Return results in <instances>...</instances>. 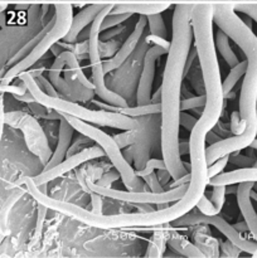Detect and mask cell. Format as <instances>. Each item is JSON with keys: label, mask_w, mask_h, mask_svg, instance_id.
Returning a JSON list of instances; mask_svg holds the SVG:
<instances>
[{"label": "cell", "mask_w": 257, "mask_h": 258, "mask_svg": "<svg viewBox=\"0 0 257 258\" xmlns=\"http://www.w3.org/2000/svg\"><path fill=\"white\" fill-rule=\"evenodd\" d=\"M171 3H159V4H115L111 14H122V13H130V14L140 15H151L163 13L168 9Z\"/></svg>", "instance_id": "19"}, {"label": "cell", "mask_w": 257, "mask_h": 258, "mask_svg": "<svg viewBox=\"0 0 257 258\" xmlns=\"http://www.w3.org/2000/svg\"><path fill=\"white\" fill-rule=\"evenodd\" d=\"M214 43H216L217 50L221 53V55L223 57V59L226 60V63L229 66V67L232 68L234 67V66L238 64L239 63L238 58H237L236 53L232 50L231 45H229V37L224 30L219 29L218 32H217Z\"/></svg>", "instance_id": "21"}, {"label": "cell", "mask_w": 257, "mask_h": 258, "mask_svg": "<svg viewBox=\"0 0 257 258\" xmlns=\"http://www.w3.org/2000/svg\"><path fill=\"white\" fill-rule=\"evenodd\" d=\"M102 174V168L96 171H91V175H87L86 178L78 176L80 184L82 185V189L86 193H95L101 194L106 198L115 199V201L125 202V203L139 204V203H150V204H165L171 203V202H178L185 196L188 191L189 184L176 186V188L170 189L168 191H161V193H154V191H122L116 190V189L110 188V186H100L97 183L93 181V179H97L96 176H101Z\"/></svg>", "instance_id": "7"}, {"label": "cell", "mask_w": 257, "mask_h": 258, "mask_svg": "<svg viewBox=\"0 0 257 258\" xmlns=\"http://www.w3.org/2000/svg\"><path fill=\"white\" fill-rule=\"evenodd\" d=\"M252 188H253V181L239 183L238 188H237V203H238L239 211H241L244 221L248 224L249 232L257 242V213L251 202Z\"/></svg>", "instance_id": "14"}, {"label": "cell", "mask_w": 257, "mask_h": 258, "mask_svg": "<svg viewBox=\"0 0 257 258\" xmlns=\"http://www.w3.org/2000/svg\"><path fill=\"white\" fill-rule=\"evenodd\" d=\"M136 131L138 130H128L126 131L125 134H121V135H116L115 136V140L116 143L118 144V146L120 148H123V146L126 145H130V144L135 143L136 141Z\"/></svg>", "instance_id": "37"}, {"label": "cell", "mask_w": 257, "mask_h": 258, "mask_svg": "<svg viewBox=\"0 0 257 258\" xmlns=\"http://www.w3.org/2000/svg\"><path fill=\"white\" fill-rule=\"evenodd\" d=\"M143 179L145 180V183L149 185V189H150L151 191H154V193H161V191H164L163 185H161L160 180H159V178H158V174H155L154 171L151 174H149V175H146L145 178H143Z\"/></svg>", "instance_id": "38"}, {"label": "cell", "mask_w": 257, "mask_h": 258, "mask_svg": "<svg viewBox=\"0 0 257 258\" xmlns=\"http://www.w3.org/2000/svg\"><path fill=\"white\" fill-rule=\"evenodd\" d=\"M249 146H251V148L252 149H253V150H256L257 151V139H254V140L253 141H252V143H251V145H249ZM254 168H257V160H256V163H254Z\"/></svg>", "instance_id": "57"}, {"label": "cell", "mask_w": 257, "mask_h": 258, "mask_svg": "<svg viewBox=\"0 0 257 258\" xmlns=\"http://www.w3.org/2000/svg\"><path fill=\"white\" fill-rule=\"evenodd\" d=\"M62 115L67 118L68 122L75 127L76 131L88 136L91 140L95 141L96 144H98V145L105 150L106 155L110 159L113 168L121 174L122 183L123 185L127 188V190L148 191L149 185L148 184H144L141 178H139V176L136 175V171H134V169L131 168L128 161L126 160V158L122 155V153H121V148L118 146V144L116 143L115 138H111V136H108L106 133L101 131L100 128L93 127L90 122H86V121L81 120V118L67 115V113H62Z\"/></svg>", "instance_id": "5"}, {"label": "cell", "mask_w": 257, "mask_h": 258, "mask_svg": "<svg viewBox=\"0 0 257 258\" xmlns=\"http://www.w3.org/2000/svg\"><path fill=\"white\" fill-rule=\"evenodd\" d=\"M18 77L22 80L27 85L28 90L30 91L37 102L40 105L45 106L47 108H50L53 111H58V112L67 113V115L75 116V117L81 118V120L86 121V122L95 123L98 126H106V127H113L120 128V130H139L140 128V123L138 120L130 117V116L122 115V113L113 112V111H95L88 110V108L82 107V106L77 105L75 101L66 100L63 97H52V96L47 95L45 91L38 85L37 80L34 76L30 72H23L20 73Z\"/></svg>", "instance_id": "4"}, {"label": "cell", "mask_w": 257, "mask_h": 258, "mask_svg": "<svg viewBox=\"0 0 257 258\" xmlns=\"http://www.w3.org/2000/svg\"><path fill=\"white\" fill-rule=\"evenodd\" d=\"M234 10L236 12L244 13L246 15H248L249 18L254 20L257 23V4H238L234 5Z\"/></svg>", "instance_id": "41"}, {"label": "cell", "mask_w": 257, "mask_h": 258, "mask_svg": "<svg viewBox=\"0 0 257 258\" xmlns=\"http://www.w3.org/2000/svg\"><path fill=\"white\" fill-rule=\"evenodd\" d=\"M118 178H121V174L115 169V170L108 171L107 174H105L103 176H101V179L97 181V184L100 186H111V184H112L113 181L117 180Z\"/></svg>", "instance_id": "43"}, {"label": "cell", "mask_w": 257, "mask_h": 258, "mask_svg": "<svg viewBox=\"0 0 257 258\" xmlns=\"http://www.w3.org/2000/svg\"><path fill=\"white\" fill-rule=\"evenodd\" d=\"M207 140H208L211 144H214L213 141L214 140L219 141V139H218V136H216V135H214V134H211V135H209V138H207Z\"/></svg>", "instance_id": "56"}, {"label": "cell", "mask_w": 257, "mask_h": 258, "mask_svg": "<svg viewBox=\"0 0 257 258\" xmlns=\"http://www.w3.org/2000/svg\"><path fill=\"white\" fill-rule=\"evenodd\" d=\"M246 130V122L241 117L239 111H234L231 115V131L234 135H241Z\"/></svg>", "instance_id": "34"}, {"label": "cell", "mask_w": 257, "mask_h": 258, "mask_svg": "<svg viewBox=\"0 0 257 258\" xmlns=\"http://www.w3.org/2000/svg\"><path fill=\"white\" fill-rule=\"evenodd\" d=\"M197 208L199 209V212H201V213L206 214V216H217V214H219V211L216 208V206L213 204V202L209 201V199L207 198L204 194H203V197L199 199L198 203H197Z\"/></svg>", "instance_id": "33"}, {"label": "cell", "mask_w": 257, "mask_h": 258, "mask_svg": "<svg viewBox=\"0 0 257 258\" xmlns=\"http://www.w3.org/2000/svg\"><path fill=\"white\" fill-rule=\"evenodd\" d=\"M197 122H198V120H197L194 116H190L188 115V113L184 112V111H181L180 116H179V123H180V126H183L186 131L190 133L194 128V126L197 125Z\"/></svg>", "instance_id": "40"}, {"label": "cell", "mask_w": 257, "mask_h": 258, "mask_svg": "<svg viewBox=\"0 0 257 258\" xmlns=\"http://www.w3.org/2000/svg\"><path fill=\"white\" fill-rule=\"evenodd\" d=\"M252 256H253V257H257V251H256V252H254V253H253V254H252Z\"/></svg>", "instance_id": "59"}, {"label": "cell", "mask_w": 257, "mask_h": 258, "mask_svg": "<svg viewBox=\"0 0 257 258\" xmlns=\"http://www.w3.org/2000/svg\"><path fill=\"white\" fill-rule=\"evenodd\" d=\"M247 66H248V60H242V62H239L237 66L232 67L231 72L228 73V76L226 77V80L222 82L224 97H226L229 92H232V90H233V87L236 86V83L239 81V78H241L242 76L246 73Z\"/></svg>", "instance_id": "24"}, {"label": "cell", "mask_w": 257, "mask_h": 258, "mask_svg": "<svg viewBox=\"0 0 257 258\" xmlns=\"http://www.w3.org/2000/svg\"><path fill=\"white\" fill-rule=\"evenodd\" d=\"M244 181H253L257 183V168H241L237 170L228 171V173H221L214 178L209 179L208 184L212 186L216 185H233L237 183H244Z\"/></svg>", "instance_id": "17"}, {"label": "cell", "mask_w": 257, "mask_h": 258, "mask_svg": "<svg viewBox=\"0 0 257 258\" xmlns=\"http://www.w3.org/2000/svg\"><path fill=\"white\" fill-rule=\"evenodd\" d=\"M126 28H127V27H126V25H122V24H118V25H116V27L110 28V29H107V30H105V32H103V34L101 35L100 39L102 40V42H106V40H111L112 38L117 37V35H120L121 33L125 32Z\"/></svg>", "instance_id": "42"}, {"label": "cell", "mask_w": 257, "mask_h": 258, "mask_svg": "<svg viewBox=\"0 0 257 258\" xmlns=\"http://www.w3.org/2000/svg\"><path fill=\"white\" fill-rule=\"evenodd\" d=\"M196 55H198V52H197V48H194L193 52H189V55H188V59H186V64H185V75L189 72V70H190L191 67V63H193L194 58H196Z\"/></svg>", "instance_id": "50"}, {"label": "cell", "mask_w": 257, "mask_h": 258, "mask_svg": "<svg viewBox=\"0 0 257 258\" xmlns=\"http://www.w3.org/2000/svg\"><path fill=\"white\" fill-rule=\"evenodd\" d=\"M60 113V112H59ZM59 122V138H58L57 148H55V151L53 153L52 158L44 165V170H48L50 168H54L55 165L62 163L65 160V158L67 156L68 149H70L71 143H72L73 139V133H75V127L68 122L67 118L62 115V118H60Z\"/></svg>", "instance_id": "15"}, {"label": "cell", "mask_w": 257, "mask_h": 258, "mask_svg": "<svg viewBox=\"0 0 257 258\" xmlns=\"http://www.w3.org/2000/svg\"><path fill=\"white\" fill-rule=\"evenodd\" d=\"M107 4H90L88 7L83 8L78 14H76L73 17L72 27H71L70 32L67 33L63 39L67 43H76L78 40V35L80 33L87 27L88 24L95 20V18L97 17L98 13L103 9Z\"/></svg>", "instance_id": "16"}, {"label": "cell", "mask_w": 257, "mask_h": 258, "mask_svg": "<svg viewBox=\"0 0 257 258\" xmlns=\"http://www.w3.org/2000/svg\"><path fill=\"white\" fill-rule=\"evenodd\" d=\"M146 24H148V17H146V15H141V17L139 18L134 30L131 32V34L128 35L127 39L123 42V44L121 45V48L117 50V53H116L111 59L106 60V62L103 63V70H105V73H108L111 72V71L116 70V68L121 67V66L126 62V59L130 57L131 53L135 50L136 45H138L139 42H140L144 30H145Z\"/></svg>", "instance_id": "13"}, {"label": "cell", "mask_w": 257, "mask_h": 258, "mask_svg": "<svg viewBox=\"0 0 257 258\" xmlns=\"http://www.w3.org/2000/svg\"><path fill=\"white\" fill-rule=\"evenodd\" d=\"M207 103V95H199L196 97H189L180 102V111L194 110V108H204Z\"/></svg>", "instance_id": "29"}, {"label": "cell", "mask_w": 257, "mask_h": 258, "mask_svg": "<svg viewBox=\"0 0 257 258\" xmlns=\"http://www.w3.org/2000/svg\"><path fill=\"white\" fill-rule=\"evenodd\" d=\"M115 4H107L91 23V32L90 38H88V58L91 62V70H92V80L95 85V93L101 101L110 105L117 106V107H127V102L125 98L118 93L111 91L107 88L105 82V70H103V63L101 62V53H100V33L101 24L106 15L111 13Z\"/></svg>", "instance_id": "8"}, {"label": "cell", "mask_w": 257, "mask_h": 258, "mask_svg": "<svg viewBox=\"0 0 257 258\" xmlns=\"http://www.w3.org/2000/svg\"><path fill=\"white\" fill-rule=\"evenodd\" d=\"M214 24L224 30L246 54L248 66L244 73L239 96V113L246 122V130L241 135L223 139L211 144L206 150L208 165L224 155L248 148L257 136V37L251 28L237 15L234 5H214Z\"/></svg>", "instance_id": "3"}, {"label": "cell", "mask_w": 257, "mask_h": 258, "mask_svg": "<svg viewBox=\"0 0 257 258\" xmlns=\"http://www.w3.org/2000/svg\"><path fill=\"white\" fill-rule=\"evenodd\" d=\"M213 188L214 189L212 191V202L216 206V208L221 212L224 206V202H226L227 185H216Z\"/></svg>", "instance_id": "31"}, {"label": "cell", "mask_w": 257, "mask_h": 258, "mask_svg": "<svg viewBox=\"0 0 257 258\" xmlns=\"http://www.w3.org/2000/svg\"><path fill=\"white\" fill-rule=\"evenodd\" d=\"M190 179H191L190 173H188L186 175L181 176V178L175 179V181H174V183H171L170 185H169V188L173 189V188H176V186L184 185V184H189V183H190Z\"/></svg>", "instance_id": "49"}, {"label": "cell", "mask_w": 257, "mask_h": 258, "mask_svg": "<svg viewBox=\"0 0 257 258\" xmlns=\"http://www.w3.org/2000/svg\"><path fill=\"white\" fill-rule=\"evenodd\" d=\"M131 15L133 14H130V13H122V14H111L110 13L108 15H106L102 24H101V32H105V30L110 29V28L116 27L118 24H122Z\"/></svg>", "instance_id": "27"}, {"label": "cell", "mask_w": 257, "mask_h": 258, "mask_svg": "<svg viewBox=\"0 0 257 258\" xmlns=\"http://www.w3.org/2000/svg\"><path fill=\"white\" fill-rule=\"evenodd\" d=\"M54 23H55V14H54V17H53L52 19H50L49 22L44 25V28H43V29H40L39 32H38L37 34L32 38V39L28 40V42L25 43V45H23V47L20 48V49L18 50V52L15 53V54L13 55L9 60H8L7 66H10V67H12V66H14L15 63H18L19 60H22L23 58L27 57V55L29 54V53L32 52L35 47H37V44L40 42V40H42V38L44 37V35L47 34L50 29H52L53 25H54Z\"/></svg>", "instance_id": "20"}, {"label": "cell", "mask_w": 257, "mask_h": 258, "mask_svg": "<svg viewBox=\"0 0 257 258\" xmlns=\"http://www.w3.org/2000/svg\"><path fill=\"white\" fill-rule=\"evenodd\" d=\"M169 50L160 45L154 44V47L149 48L144 57V67L139 80L138 92H136V101L138 105H146L151 103V90H153L154 77H155V63L163 54H168Z\"/></svg>", "instance_id": "12"}, {"label": "cell", "mask_w": 257, "mask_h": 258, "mask_svg": "<svg viewBox=\"0 0 257 258\" xmlns=\"http://www.w3.org/2000/svg\"><path fill=\"white\" fill-rule=\"evenodd\" d=\"M229 156H231V154H229V155H224L223 158L218 159L216 163H213L212 165H209L208 179L214 178V176H217L218 174L222 173V170H223V169L227 166V164L229 163Z\"/></svg>", "instance_id": "35"}, {"label": "cell", "mask_w": 257, "mask_h": 258, "mask_svg": "<svg viewBox=\"0 0 257 258\" xmlns=\"http://www.w3.org/2000/svg\"><path fill=\"white\" fill-rule=\"evenodd\" d=\"M54 12L55 23L52 29L42 38V40L38 43L37 47L27 57L23 58L18 63H15L14 66H12L7 71L4 77L2 78V85H8V83H10V81L18 77L20 73L25 72L30 67H33L52 48V45H54L55 43H58L60 39H63L67 35L71 27H72L73 17H75L73 15L72 4H55Z\"/></svg>", "instance_id": "6"}, {"label": "cell", "mask_w": 257, "mask_h": 258, "mask_svg": "<svg viewBox=\"0 0 257 258\" xmlns=\"http://www.w3.org/2000/svg\"><path fill=\"white\" fill-rule=\"evenodd\" d=\"M145 40L148 43L151 40V43H153V44L160 45V47L165 48V49H168V50H169V48H170V44H171V42L166 40L165 38L158 37V35H153V34H150V35H149V37H146Z\"/></svg>", "instance_id": "47"}, {"label": "cell", "mask_w": 257, "mask_h": 258, "mask_svg": "<svg viewBox=\"0 0 257 258\" xmlns=\"http://www.w3.org/2000/svg\"><path fill=\"white\" fill-rule=\"evenodd\" d=\"M106 155L105 150L101 148L100 145H95L91 146V148L83 149V150L78 151L77 154H73V155L67 156L66 160H63L62 163L55 165L54 168H50L48 170H43L42 173L38 174V175L33 176V180L34 183L37 184L38 186L42 185V184H48L49 181L54 180L55 178H59L62 176L63 174L68 173L72 169L77 168L78 165L81 164L86 163L88 160H92V159H97V158H103Z\"/></svg>", "instance_id": "11"}, {"label": "cell", "mask_w": 257, "mask_h": 258, "mask_svg": "<svg viewBox=\"0 0 257 258\" xmlns=\"http://www.w3.org/2000/svg\"><path fill=\"white\" fill-rule=\"evenodd\" d=\"M3 125H8L10 127L19 128L24 135L25 144L30 153L34 154L43 165L48 163L52 158V150L48 144L47 136L43 131L34 116H30L23 111H10L3 113Z\"/></svg>", "instance_id": "9"}, {"label": "cell", "mask_w": 257, "mask_h": 258, "mask_svg": "<svg viewBox=\"0 0 257 258\" xmlns=\"http://www.w3.org/2000/svg\"><path fill=\"white\" fill-rule=\"evenodd\" d=\"M214 5L194 4L191 12V25L198 52L199 64L203 76L207 103L197 125L190 131L189 156H190V183L185 196L178 203L164 209L148 213V227L171 223L179 217L190 212L206 193L208 185V163L206 158L207 135L217 125L223 110V87L219 72L217 48L213 39Z\"/></svg>", "instance_id": "1"}, {"label": "cell", "mask_w": 257, "mask_h": 258, "mask_svg": "<svg viewBox=\"0 0 257 258\" xmlns=\"http://www.w3.org/2000/svg\"><path fill=\"white\" fill-rule=\"evenodd\" d=\"M148 23L150 34L163 38L168 37V30H166L165 23H164L163 17H161V13L148 15Z\"/></svg>", "instance_id": "26"}, {"label": "cell", "mask_w": 257, "mask_h": 258, "mask_svg": "<svg viewBox=\"0 0 257 258\" xmlns=\"http://www.w3.org/2000/svg\"><path fill=\"white\" fill-rule=\"evenodd\" d=\"M179 151H180V155H186V154H189V141L188 143H183V141H181V143L179 144Z\"/></svg>", "instance_id": "53"}, {"label": "cell", "mask_w": 257, "mask_h": 258, "mask_svg": "<svg viewBox=\"0 0 257 258\" xmlns=\"http://www.w3.org/2000/svg\"><path fill=\"white\" fill-rule=\"evenodd\" d=\"M161 97H163V88H161V86H160V87H159V90L154 93V96H151V102L161 103Z\"/></svg>", "instance_id": "52"}, {"label": "cell", "mask_w": 257, "mask_h": 258, "mask_svg": "<svg viewBox=\"0 0 257 258\" xmlns=\"http://www.w3.org/2000/svg\"><path fill=\"white\" fill-rule=\"evenodd\" d=\"M194 224H211L214 226L227 239L233 242L241 251L247 252V253L253 254L257 251V243L251 241H247L246 238L239 234V232L227 223L226 219L222 218L221 216H206V214H196V213H185L184 216L179 217L175 221L171 222V226L180 227V226H194Z\"/></svg>", "instance_id": "10"}, {"label": "cell", "mask_w": 257, "mask_h": 258, "mask_svg": "<svg viewBox=\"0 0 257 258\" xmlns=\"http://www.w3.org/2000/svg\"><path fill=\"white\" fill-rule=\"evenodd\" d=\"M0 19H2V28H5V13L2 12V15H0Z\"/></svg>", "instance_id": "58"}, {"label": "cell", "mask_w": 257, "mask_h": 258, "mask_svg": "<svg viewBox=\"0 0 257 258\" xmlns=\"http://www.w3.org/2000/svg\"><path fill=\"white\" fill-rule=\"evenodd\" d=\"M118 45H120V42L118 40H106V42H102L100 39V53L102 57H111L112 54H116L118 50Z\"/></svg>", "instance_id": "36"}, {"label": "cell", "mask_w": 257, "mask_h": 258, "mask_svg": "<svg viewBox=\"0 0 257 258\" xmlns=\"http://www.w3.org/2000/svg\"><path fill=\"white\" fill-rule=\"evenodd\" d=\"M165 251V233L163 231H154L153 239L150 241L148 247L146 256L148 257H160Z\"/></svg>", "instance_id": "25"}, {"label": "cell", "mask_w": 257, "mask_h": 258, "mask_svg": "<svg viewBox=\"0 0 257 258\" xmlns=\"http://www.w3.org/2000/svg\"><path fill=\"white\" fill-rule=\"evenodd\" d=\"M47 211L48 208L43 204H39L38 207V216H37V224H35V233H34V243H37L39 241L40 236H42L43 232V226H44V221H45V216H47Z\"/></svg>", "instance_id": "32"}, {"label": "cell", "mask_w": 257, "mask_h": 258, "mask_svg": "<svg viewBox=\"0 0 257 258\" xmlns=\"http://www.w3.org/2000/svg\"><path fill=\"white\" fill-rule=\"evenodd\" d=\"M135 206L138 207V209L141 212V213H150V212H154V208L151 207L153 204L150 203H139V204H135Z\"/></svg>", "instance_id": "51"}, {"label": "cell", "mask_w": 257, "mask_h": 258, "mask_svg": "<svg viewBox=\"0 0 257 258\" xmlns=\"http://www.w3.org/2000/svg\"><path fill=\"white\" fill-rule=\"evenodd\" d=\"M256 160L257 158H254L253 149H252L251 146H249L248 155L247 156H242V155L229 156V163L234 164V165L239 166V168H251V166L254 165Z\"/></svg>", "instance_id": "28"}, {"label": "cell", "mask_w": 257, "mask_h": 258, "mask_svg": "<svg viewBox=\"0 0 257 258\" xmlns=\"http://www.w3.org/2000/svg\"><path fill=\"white\" fill-rule=\"evenodd\" d=\"M233 227H234V228H236L238 232H247V231H249L248 224L246 223V221H244V223H237V224H234Z\"/></svg>", "instance_id": "54"}, {"label": "cell", "mask_w": 257, "mask_h": 258, "mask_svg": "<svg viewBox=\"0 0 257 258\" xmlns=\"http://www.w3.org/2000/svg\"><path fill=\"white\" fill-rule=\"evenodd\" d=\"M37 82H38V85L40 86V87L43 88V90L45 91V93H47V95H49V96H52V97H58V92H59V91L57 90V88L54 87V85H53L52 82H50V80L48 81L47 78L45 77H43V76H37Z\"/></svg>", "instance_id": "39"}, {"label": "cell", "mask_w": 257, "mask_h": 258, "mask_svg": "<svg viewBox=\"0 0 257 258\" xmlns=\"http://www.w3.org/2000/svg\"><path fill=\"white\" fill-rule=\"evenodd\" d=\"M23 196H24V190H23V189H15V190L8 197L7 201L3 202L2 209H0V232H2V239L9 233V229H8V221H9L10 211H12L13 207L15 206V203H17Z\"/></svg>", "instance_id": "22"}, {"label": "cell", "mask_w": 257, "mask_h": 258, "mask_svg": "<svg viewBox=\"0 0 257 258\" xmlns=\"http://www.w3.org/2000/svg\"><path fill=\"white\" fill-rule=\"evenodd\" d=\"M156 174H158V178H159V180H160L161 185L163 186L166 185L171 178V174L168 169H159V171Z\"/></svg>", "instance_id": "48"}, {"label": "cell", "mask_w": 257, "mask_h": 258, "mask_svg": "<svg viewBox=\"0 0 257 258\" xmlns=\"http://www.w3.org/2000/svg\"><path fill=\"white\" fill-rule=\"evenodd\" d=\"M60 48H62V47H60L59 44H58V45H52L50 50H52V52H53L54 57H58V55H59L60 53H62V52H60Z\"/></svg>", "instance_id": "55"}, {"label": "cell", "mask_w": 257, "mask_h": 258, "mask_svg": "<svg viewBox=\"0 0 257 258\" xmlns=\"http://www.w3.org/2000/svg\"><path fill=\"white\" fill-rule=\"evenodd\" d=\"M91 204H92L91 212L96 214H102V196L101 194L92 191L91 193Z\"/></svg>", "instance_id": "45"}, {"label": "cell", "mask_w": 257, "mask_h": 258, "mask_svg": "<svg viewBox=\"0 0 257 258\" xmlns=\"http://www.w3.org/2000/svg\"><path fill=\"white\" fill-rule=\"evenodd\" d=\"M0 90H2L3 93L5 92H9L12 93L13 96H22V95H25V93L28 92V87L25 83H23V86L20 87V86H8V85H2L0 86Z\"/></svg>", "instance_id": "44"}, {"label": "cell", "mask_w": 257, "mask_h": 258, "mask_svg": "<svg viewBox=\"0 0 257 258\" xmlns=\"http://www.w3.org/2000/svg\"><path fill=\"white\" fill-rule=\"evenodd\" d=\"M222 249H223L224 254L228 257H238L239 251H241V249H239L233 242L229 241V239L227 242H224V243H222Z\"/></svg>", "instance_id": "46"}, {"label": "cell", "mask_w": 257, "mask_h": 258, "mask_svg": "<svg viewBox=\"0 0 257 258\" xmlns=\"http://www.w3.org/2000/svg\"><path fill=\"white\" fill-rule=\"evenodd\" d=\"M168 244L173 249H175L176 252H179L180 254L186 257H204L206 254L199 249L198 246H194L190 242L186 241V239L181 238L178 234H173V236L169 238Z\"/></svg>", "instance_id": "23"}, {"label": "cell", "mask_w": 257, "mask_h": 258, "mask_svg": "<svg viewBox=\"0 0 257 258\" xmlns=\"http://www.w3.org/2000/svg\"><path fill=\"white\" fill-rule=\"evenodd\" d=\"M95 105L98 107H102L103 110L113 111V112L122 113V115L130 116V117H140V116L154 115V113H161L163 106L161 103H146V105H138L136 107H117V106L110 105V103H103L100 101H95Z\"/></svg>", "instance_id": "18"}, {"label": "cell", "mask_w": 257, "mask_h": 258, "mask_svg": "<svg viewBox=\"0 0 257 258\" xmlns=\"http://www.w3.org/2000/svg\"><path fill=\"white\" fill-rule=\"evenodd\" d=\"M159 169H168L166 168V164L165 161H164V159H161V160H159V159H151V160L146 161L145 168L139 169V170L136 171V175H138L139 178H145L146 175L151 174L154 170H159Z\"/></svg>", "instance_id": "30"}, {"label": "cell", "mask_w": 257, "mask_h": 258, "mask_svg": "<svg viewBox=\"0 0 257 258\" xmlns=\"http://www.w3.org/2000/svg\"><path fill=\"white\" fill-rule=\"evenodd\" d=\"M194 4L175 5L173 14V37L163 75L161 97V154L171 178H181L189 173L179 151V116H180L181 81L193 39L191 12Z\"/></svg>", "instance_id": "2"}]
</instances>
